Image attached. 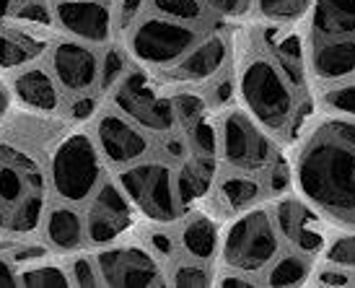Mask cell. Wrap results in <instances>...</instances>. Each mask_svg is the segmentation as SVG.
I'll return each instance as SVG.
<instances>
[{"label":"cell","mask_w":355,"mask_h":288,"mask_svg":"<svg viewBox=\"0 0 355 288\" xmlns=\"http://www.w3.org/2000/svg\"><path fill=\"white\" fill-rule=\"evenodd\" d=\"M267 203H270L277 231L283 237V244L319 257L335 226L319 210L311 208L296 189H288V192L267 200Z\"/></svg>","instance_id":"10"},{"label":"cell","mask_w":355,"mask_h":288,"mask_svg":"<svg viewBox=\"0 0 355 288\" xmlns=\"http://www.w3.org/2000/svg\"><path fill=\"white\" fill-rule=\"evenodd\" d=\"M218 171H220V161L216 156L189 153L184 161H179L174 167V174H177V195L182 208H195L207 198V192L216 185Z\"/></svg>","instance_id":"20"},{"label":"cell","mask_w":355,"mask_h":288,"mask_svg":"<svg viewBox=\"0 0 355 288\" xmlns=\"http://www.w3.org/2000/svg\"><path fill=\"white\" fill-rule=\"evenodd\" d=\"M104 156L94 135L86 130H73L52 146L50 153V187L55 198L62 203H89L91 195L101 185L104 174Z\"/></svg>","instance_id":"5"},{"label":"cell","mask_w":355,"mask_h":288,"mask_svg":"<svg viewBox=\"0 0 355 288\" xmlns=\"http://www.w3.org/2000/svg\"><path fill=\"white\" fill-rule=\"evenodd\" d=\"M130 70V55L119 44H107V52L101 55V73H99V91L109 94L117 86V81Z\"/></svg>","instance_id":"33"},{"label":"cell","mask_w":355,"mask_h":288,"mask_svg":"<svg viewBox=\"0 0 355 288\" xmlns=\"http://www.w3.org/2000/svg\"><path fill=\"white\" fill-rule=\"evenodd\" d=\"M192 146V153H205V156H216L218 159V122L216 117H202L195 122L189 130H184Z\"/></svg>","instance_id":"35"},{"label":"cell","mask_w":355,"mask_h":288,"mask_svg":"<svg viewBox=\"0 0 355 288\" xmlns=\"http://www.w3.org/2000/svg\"><path fill=\"white\" fill-rule=\"evenodd\" d=\"M107 99L114 110H119L143 130H148L150 135H166L179 128L168 89H164L140 65H130L128 73L117 81V86L107 94Z\"/></svg>","instance_id":"8"},{"label":"cell","mask_w":355,"mask_h":288,"mask_svg":"<svg viewBox=\"0 0 355 288\" xmlns=\"http://www.w3.org/2000/svg\"><path fill=\"white\" fill-rule=\"evenodd\" d=\"M13 99L29 112H42V115H55L62 107V89L55 81L50 70L40 65L21 68L13 81H10Z\"/></svg>","instance_id":"19"},{"label":"cell","mask_w":355,"mask_h":288,"mask_svg":"<svg viewBox=\"0 0 355 288\" xmlns=\"http://www.w3.org/2000/svg\"><path fill=\"white\" fill-rule=\"evenodd\" d=\"M231 70L236 81V101L288 149L314 115L306 62L283 58L265 31L257 29L239 50Z\"/></svg>","instance_id":"2"},{"label":"cell","mask_w":355,"mask_h":288,"mask_svg":"<svg viewBox=\"0 0 355 288\" xmlns=\"http://www.w3.org/2000/svg\"><path fill=\"white\" fill-rule=\"evenodd\" d=\"M314 265H316L314 255L283 244V249L277 252V257L262 273V286H277V288L311 286Z\"/></svg>","instance_id":"24"},{"label":"cell","mask_w":355,"mask_h":288,"mask_svg":"<svg viewBox=\"0 0 355 288\" xmlns=\"http://www.w3.org/2000/svg\"><path fill=\"white\" fill-rule=\"evenodd\" d=\"M213 286L220 288H252V286H262V278L259 276H252V273H244V270H234V268H223L216 270V280Z\"/></svg>","instance_id":"39"},{"label":"cell","mask_w":355,"mask_h":288,"mask_svg":"<svg viewBox=\"0 0 355 288\" xmlns=\"http://www.w3.org/2000/svg\"><path fill=\"white\" fill-rule=\"evenodd\" d=\"M306 37H355V0H314L306 16Z\"/></svg>","instance_id":"23"},{"label":"cell","mask_w":355,"mask_h":288,"mask_svg":"<svg viewBox=\"0 0 355 288\" xmlns=\"http://www.w3.org/2000/svg\"><path fill=\"white\" fill-rule=\"evenodd\" d=\"M10 99H13V91H10V86H6V83H0V119L8 115L10 110Z\"/></svg>","instance_id":"44"},{"label":"cell","mask_w":355,"mask_h":288,"mask_svg":"<svg viewBox=\"0 0 355 288\" xmlns=\"http://www.w3.org/2000/svg\"><path fill=\"white\" fill-rule=\"evenodd\" d=\"M234 60V44L223 31H207L174 68L164 70V81L171 86H202L228 70Z\"/></svg>","instance_id":"13"},{"label":"cell","mask_w":355,"mask_h":288,"mask_svg":"<svg viewBox=\"0 0 355 288\" xmlns=\"http://www.w3.org/2000/svg\"><path fill=\"white\" fill-rule=\"evenodd\" d=\"M280 249L283 237L275 226L270 203L265 200L223 221L218 262L223 268L244 270L262 278V273L277 257Z\"/></svg>","instance_id":"4"},{"label":"cell","mask_w":355,"mask_h":288,"mask_svg":"<svg viewBox=\"0 0 355 288\" xmlns=\"http://www.w3.org/2000/svg\"><path fill=\"white\" fill-rule=\"evenodd\" d=\"M216 280V268L205 260L187 257L174 260L171 268H166V283L177 288H207Z\"/></svg>","instance_id":"29"},{"label":"cell","mask_w":355,"mask_h":288,"mask_svg":"<svg viewBox=\"0 0 355 288\" xmlns=\"http://www.w3.org/2000/svg\"><path fill=\"white\" fill-rule=\"evenodd\" d=\"M117 182L128 192L132 205L148 223H177L182 219V203L177 195V174L174 164L158 159H143L130 167L117 169Z\"/></svg>","instance_id":"7"},{"label":"cell","mask_w":355,"mask_h":288,"mask_svg":"<svg viewBox=\"0 0 355 288\" xmlns=\"http://www.w3.org/2000/svg\"><path fill=\"white\" fill-rule=\"evenodd\" d=\"M125 50L130 60L148 70H168L198 44L207 31L200 24L174 21L166 16H138L130 24Z\"/></svg>","instance_id":"6"},{"label":"cell","mask_w":355,"mask_h":288,"mask_svg":"<svg viewBox=\"0 0 355 288\" xmlns=\"http://www.w3.org/2000/svg\"><path fill=\"white\" fill-rule=\"evenodd\" d=\"M265 200H267V189L262 174L223 169L220 167L216 185H213V189L207 192V198L200 205L207 213H213L218 221H228L231 216L252 208L257 203H265Z\"/></svg>","instance_id":"17"},{"label":"cell","mask_w":355,"mask_h":288,"mask_svg":"<svg viewBox=\"0 0 355 288\" xmlns=\"http://www.w3.org/2000/svg\"><path fill=\"white\" fill-rule=\"evenodd\" d=\"M306 70L311 94L355 78V37H306Z\"/></svg>","instance_id":"16"},{"label":"cell","mask_w":355,"mask_h":288,"mask_svg":"<svg viewBox=\"0 0 355 288\" xmlns=\"http://www.w3.org/2000/svg\"><path fill=\"white\" fill-rule=\"evenodd\" d=\"M150 6L158 16H166L174 21H187V24H200L207 19V6L202 0H150Z\"/></svg>","instance_id":"34"},{"label":"cell","mask_w":355,"mask_h":288,"mask_svg":"<svg viewBox=\"0 0 355 288\" xmlns=\"http://www.w3.org/2000/svg\"><path fill=\"white\" fill-rule=\"evenodd\" d=\"M168 94H171L179 130H189L195 122H200V119L213 112L205 89H200V86H182V89L168 91Z\"/></svg>","instance_id":"28"},{"label":"cell","mask_w":355,"mask_h":288,"mask_svg":"<svg viewBox=\"0 0 355 288\" xmlns=\"http://www.w3.org/2000/svg\"><path fill=\"white\" fill-rule=\"evenodd\" d=\"M218 161L223 169L265 174L288 156V149L265 130L241 104L218 110Z\"/></svg>","instance_id":"3"},{"label":"cell","mask_w":355,"mask_h":288,"mask_svg":"<svg viewBox=\"0 0 355 288\" xmlns=\"http://www.w3.org/2000/svg\"><path fill=\"white\" fill-rule=\"evenodd\" d=\"M101 273V283L112 288L168 286L164 260L143 242H114L99 247L94 255Z\"/></svg>","instance_id":"9"},{"label":"cell","mask_w":355,"mask_h":288,"mask_svg":"<svg viewBox=\"0 0 355 288\" xmlns=\"http://www.w3.org/2000/svg\"><path fill=\"white\" fill-rule=\"evenodd\" d=\"M44 221V189H31L29 195L24 198L8 210V219L3 221V226L10 234H19V237H29L42 226Z\"/></svg>","instance_id":"25"},{"label":"cell","mask_w":355,"mask_h":288,"mask_svg":"<svg viewBox=\"0 0 355 288\" xmlns=\"http://www.w3.org/2000/svg\"><path fill=\"white\" fill-rule=\"evenodd\" d=\"M19 286L26 288H68L70 283V273L65 265H58V262H44L42 260H34L31 265H24V270H19Z\"/></svg>","instance_id":"30"},{"label":"cell","mask_w":355,"mask_h":288,"mask_svg":"<svg viewBox=\"0 0 355 288\" xmlns=\"http://www.w3.org/2000/svg\"><path fill=\"white\" fill-rule=\"evenodd\" d=\"M10 10H13V0H0V24L8 19Z\"/></svg>","instance_id":"45"},{"label":"cell","mask_w":355,"mask_h":288,"mask_svg":"<svg viewBox=\"0 0 355 288\" xmlns=\"http://www.w3.org/2000/svg\"><path fill=\"white\" fill-rule=\"evenodd\" d=\"M50 68L65 94H91V89L99 86L101 58L89 42L73 37L55 42L50 50Z\"/></svg>","instance_id":"15"},{"label":"cell","mask_w":355,"mask_h":288,"mask_svg":"<svg viewBox=\"0 0 355 288\" xmlns=\"http://www.w3.org/2000/svg\"><path fill=\"white\" fill-rule=\"evenodd\" d=\"M44 226V239L55 252L70 255V252H80L86 242V219L73 203H62L52 205L47 216L42 221Z\"/></svg>","instance_id":"21"},{"label":"cell","mask_w":355,"mask_h":288,"mask_svg":"<svg viewBox=\"0 0 355 288\" xmlns=\"http://www.w3.org/2000/svg\"><path fill=\"white\" fill-rule=\"evenodd\" d=\"M8 138L13 146H19L24 151H52L50 146H55L65 133L68 125L62 119H55L50 115H16L8 119Z\"/></svg>","instance_id":"22"},{"label":"cell","mask_w":355,"mask_h":288,"mask_svg":"<svg viewBox=\"0 0 355 288\" xmlns=\"http://www.w3.org/2000/svg\"><path fill=\"white\" fill-rule=\"evenodd\" d=\"M319 260L355 273V229H332Z\"/></svg>","instance_id":"32"},{"label":"cell","mask_w":355,"mask_h":288,"mask_svg":"<svg viewBox=\"0 0 355 288\" xmlns=\"http://www.w3.org/2000/svg\"><path fill=\"white\" fill-rule=\"evenodd\" d=\"M314 0H252V8L262 24H275V26H296L306 21Z\"/></svg>","instance_id":"27"},{"label":"cell","mask_w":355,"mask_h":288,"mask_svg":"<svg viewBox=\"0 0 355 288\" xmlns=\"http://www.w3.org/2000/svg\"><path fill=\"white\" fill-rule=\"evenodd\" d=\"M192 153V146H189V138L184 130H171L166 135H161V159L168 161L177 167L179 161H184Z\"/></svg>","instance_id":"37"},{"label":"cell","mask_w":355,"mask_h":288,"mask_svg":"<svg viewBox=\"0 0 355 288\" xmlns=\"http://www.w3.org/2000/svg\"><path fill=\"white\" fill-rule=\"evenodd\" d=\"M55 24L70 34L73 40L89 42V44H112L117 16L107 0H58L52 6Z\"/></svg>","instance_id":"14"},{"label":"cell","mask_w":355,"mask_h":288,"mask_svg":"<svg viewBox=\"0 0 355 288\" xmlns=\"http://www.w3.org/2000/svg\"><path fill=\"white\" fill-rule=\"evenodd\" d=\"M65 268H68V273H70V283H73V286H80V288L104 286V283H101L99 265H96V257H94V255H76Z\"/></svg>","instance_id":"36"},{"label":"cell","mask_w":355,"mask_h":288,"mask_svg":"<svg viewBox=\"0 0 355 288\" xmlns=\"http://www.w3.org/2000/svg\"><path fill=\"white\" fill-rule=\"evenodd\" d=\"M220 229H223V221H218L202 205L184 210L182 219L177 221L179 252L187 257L213 262L218 260V249H220Z\"/></svg>","instance_id":"18"},{"label":"cell","mask_w":355,"mask_h":288,"mask_svg":"<svg viewBox=\"0 0 355 288\" xmlns=\"http://www.w3.org/2000/svg\"><path fill=\"white\" fill-rule=\"evenodd\" d=\"M96 112H99V99L94 94H78L68 104V117L73 122H86V119L96 117Z\"/></svg>","instance_id":"40"},{"label":"cell","mask_w":355,"mask_h":288,"mask_svg":"<svg viewBox=\"0 0 355 288\" xmlns=\"http://www.w3.org/2000/svg\"><path fill=\"white\" fill-rule=\"evenodd\" d=\"M293 189L337 229H355V117L322 112L288 146Z\"/></svg>","instance_id":"1"},{"label":"cell","mask_w":355,"mask_h":288,"mask_svg":"<svg viewBox=\"0 0 355 288\" xmlns=\"http://www.w3.org/2000/svg\"><path fill=\"white\" fill-rule=\"evenodd\" d=\"M13 19L24 21L29 26H50V24H55V13L44 0H26L13 10Z\"/></svg>","instance_id":"38"},{"label":"cell","mask_w":355,"mask_h":288,"mask_svg":"<svg viewBox=\"0 0 355 288\" xmlns=\"http://www.w3.org/2000/svg\"><path fill=\"white\" fill-rule=\"evenodd\" d=\"M44 50V42L34 40L31 34L3 31L0 34V70L24 68L26 62L37 60Z\"/></svg>","instance_id":"26"},{"label":"cell","mask_w":355,"mask_h":288,"mask_svg":"<svg viewBox=\"0 0 355 288\" xmlns=\"http://www.w3.org/2000/svg\"><path fill=\"white\" fill-rule=\"evenodd\" d=\"M210 13H218L223 19H239L252 10V0H202Z\"/></svg>","instance_id":"41"},{"label":"cell","mask_w":355,"mask_h":288,"mask_svg":"<svg viewBox=\"0 0 355 288\" xmlns=\"http://www.w3.org/2000/svg\"><path fill=\"white\" fill-rule=\"evenodd\" d=\"M314 107L322 112H335V115L355 117V78L314 91Z\"/></svg>","instance_id":"31"},{"label":"cell","mask_w":355,"mask_h":288,"mask_svg":"<svg viewBox=\"0 0 355 288\" xmlns=\"http://www.w3.org/2000/svg\"><path fill=\"white\" fill-rule=\"evenodd\" d=\"M94 140L99 146L101 156L109 167H130L135 161L148 159L153 153V138L148 130L135 125L130 117H125L119 110L109 104L107 110L96 112L94 117Z\"/></svg>","instance_id":"12"},{"label":"cell","mask_w":355,"mask_h":288,"mask_svg":"<svg viewBox=\"0 0 355 288\" xmlns=\"http://www.w3.org/2000/svg\"><path fill=\"white\" fill-rule=\"evenodd\" d=\"M143 10V0H119V6L114 8V16H117V29H128L132 21L140 16Z\"/></svg>","instance_id":"42"},{"label":"cell","mask_w":355,"mask_h":288,"mask_svg":"<svg viewBox=\"0 0 355 288\" xmlns=\"http://www.w3.org/2000/svg\"><path fill=\"white\" fill-rule=\"evenodd\" d=\"M138 208L132 205L128 192L122 189L117 177H104L96 192L89 200L86 219V242L91 247H107L122 239L135 226Z\"/></svg>","instance_id":"11"},{"label":"cell","mask_w":355,"mask_h":288,"mask_svg":"<svg viewBox=\"0 0 355 288\" xmlns=\"http://www.w3.org/2000/svg\"><path fill=\"white\" fill-rule=\"evenodd\" d=\"M19 286V273L10 265V260L0 257V288H13Z\"/></svg>","instance_id":"43"}]
</instances>
